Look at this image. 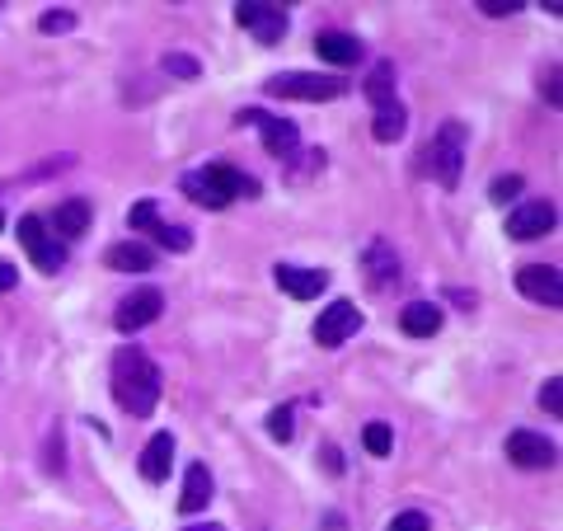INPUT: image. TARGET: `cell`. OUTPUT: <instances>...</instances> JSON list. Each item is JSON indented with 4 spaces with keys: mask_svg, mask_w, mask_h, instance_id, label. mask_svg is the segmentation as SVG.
Wrapping results in <instances>:
<instances>
[{
    "mask_svg": "<svg viewBox=\"0 0 563 531\" xmlns=\"http://www.w3.org/2000/svg\"><path fill=\"white\" fill-rule=\"evenodd\" d=\"M160 386H165V376H160V367L141 348H122L118 358H113V400L132 419H146L160 405Z\"/></svg>",
    "mask_w": 563,
    "mask_h": 531,
    "instance_id": "obj_1",
    "label": "cell"
},
{
    "mask_svg": "<svg viewBox=\"0 0 563 531\" xmlns=\"http://www.w3.org/2000/svg\"><path fill=\"white\" fill-rule=\"evenodd\" d=\"M423 160H427V170L437 174V184L456 188L460 184V170H465V123L446 118V123L437 127V137L427 141Z\"/></svg>",
    "mask_w": 563,
    "mask_h": 531,
    "instance_id": "obj_2",
    "label": "cell"
},
{
    "mask_svg": "<svg viewBox=\"0 0 563 531\" xmlns=\"http://www.w3.org/2000/svg\"><path fill=\"white\" fill-rule=\"evenodd\" d=\"M268 94H277V99H301V104H324V99H343L348 80L315 76V71H282V76L268 80Z\"/></svg>",
    "mask_w": 563,
    "mask_h": 531,
    "instance_id": "obj_3",
    "label": "cell"
},
{
    "mask_svg": "<svg viewBox=\"0 0 563 531\" xmlns=\"http://www.w3.org/2000/svg\"><path fill=\"white\" fill-rule=\"evenodd\" d=\"M235 19H240L263 47L282 43V33H287V10H282V5H268V0H240V5H235Z\"/></svg>",
    "mask_w": 563,
    "mask_h": 531,
    "instance_id": "obj_4",
    "label": "cell"
},
{
    "mask_svg": "<svg viewBox=\"0 0 563 531\" xmlns=\"http://www.w3.org/2000/svg\"><path fill=\"white\" fill-rule=\"evenodd\" d=\"M19 245L29 250V259L43 273H57L66 264V245H57V235H47V221L43 217H19Z\"/></svg>",
    "mask_w": 563,
    "mask_h": 531,
    "instance_id": "obj_5",
    "label": "cell"
},
{
    "mask_svg": "<svg viewBox=\"0 0 563 531\" xmlns=\"http://www.w3.org/2000/svg\"><path fill=\"white\" fill-rule=\"evenodd\" d=\"M160 311H165V292H160V287H137L132 297L118 301L113 325H118L122 334H137V329L155 325V320H160Z\"/></svg>",
    "mask_w": 563,
    "mask_h": 531,
    "instance_id": "obj_6",
    "label": "cell"
},
{
    "mask_svg": "<svg viewBox=\"0 0 563 531\" xmlns=\"http://www.w3.org/2000/svg\"><path fill=\"white\" fill-rule=\"evenodd\" d=\"M235 123H254L263 132V146H268V156L277 160H291V151L301 146V132H296V123H287V118H268L263 109H244Z\"/></svg>",
    "mask_w": 563,
    "mask_h": 531,
    "instance_id": "obj_7",
    "label": "cell"
},
{
    "mask_svg": "<svg viewBox=\"0 0 563 531\" xmlns=\"http://www.w3.org/2000/svg\"><path fill=\"white\" fill-rule=\"evenodd\" d=\"M554 221H559L554 203H549V198H531V203L512 207V217H507V235H512V240H540V235L554 231Z\"/></svg>",
    "mask_w": 563,
    "mask_h": 531,
    "instance_id": "obj_8",
    "label": "cell"
},
{
    "mask_svg": "<svg viewBox=\"0 0 563 531\" xmlns=\"http://www.w3.org/2000/svg\"><path fill=\"white\" fill-rule=\"evenodd\" d=\"M357 329H362V311H357L352 301H334V306L320 311V320H315V344L338 348V344H348Z\"/></svg>",
    "mask_w": 563,
    "mask_h": 531,
    "instance_id": "obj_9",
    "label": "cell"
},
{
    "mask_svg": "<svg viewBox=\"0 0 563 531\" xmlns=\"http://www.w3.org/2000/svg\"><path fill=\"white\" fill-rule=\"evenodd\" d=\"M517 292L526 301H535V306H559L563 301V278H559V268H549V264H526L517 273Z\"/></svg>",
    "mask_w": 563,
    "mask_h": 531,
    "instance_id": "obj_10",
    "label": "cell"
},
{
    "mask_svg": "<svg viewBox=\"0 0 563 531\" xmlns=\"http://www.w3.org/2000/svg\"><path fill=\"white\" fill-rule=\"evenodd\" d=\"M507 461L521 470H545V466H554V442H545L540 433H531V428H517V433L507 438Z\"/></svg>",
    "mask_w": 563,
    "mask_h": 531,
    "instance_id": "obj_11",
    "label": "cell"
},
{
    "mask_svg": "<svg viewBox=\"0 0 563 531\" xmlns=\"http://www.w3.org/2000/svg\"><path fill=\"white\" fill-rule=\"evenodd\" d=\"M273 278H277V287H282L287 297H296V301L320 297L324 287H329V273H320V268H296V264H277Z\"/></svg>",
    "mask_w": 563,
    "mask_h": 531,
    "instance_id": "obj_12",
    "label": "cell"
},
{
    "mask_svg": "<svg viewBox=\"0 0 563 531\" xmlns=\"http://www.w3.org/2000/svg\"><path fill=\"white\" fill-rule=\"evenodd\" d=\"M202 174H207V179H212V184L221 188V198H226V203H235V198H254V193H259V184H254L249 174L230 170L226 160H212V165H207Z\"/></svg>",
    "mask_w": 563,
    "mask_h": 531,
    "instance_id": "obj_13",
    "label": "cell"
},
{
    "mask_svg": "<svg viewBox=\"0 0 563 531\" xmlns=\"http://www.w3.org/2000/svg\"><path fill=\"white\" fill-rule=\"evenodd\" d=\"M399 329L413 334V339L437 334V329H442V306H432V301H409V306L399 311Z\"/></svg>",
    "mask_w": 563,
    "mask_h": 531,
    "instance_id": "obj_14",
    "label": "cell"
},
{
    "mask_svg": "<svg viewBox=\"0 0 563 531\" xmlns=\"http://www.w3.org/2000/svg\"><path fill=\"white\" fill-rule=\"evenodd\" d=\"M315 52H320L324 62H334V66H357L362 62V43L352 38V33H320L315 38Z\"/></svg>",
    "mask_w": 563,
    "mask_h": 531,
    "instance_id": "obj_15",
    "label": "cell"
},
{
    "mask_svg": "<svg viewBox=\"0 0 563 531\" xmlns=\"http://www.w3.org/2000/svg\"><path fill=\"white\" fill-rule=\"evenodd\" d=\"M366 268H371V287H376V292H385V287L399 282V259L385 240H371V245H366Z\"/></svg>",
    "mask_w": 563,
    "mask_h": 531,
    "instance_id": "obj_16",
    "label": "cell"
},
{
    "mask_svg": "<svg viewBox=\"0 0 563 531\" xmlns=\"http://www.w3.org/2000/svg\"><path fill=\"white\" fill-rule=\"evenodd\" d=\"M207 503H212V475H207V466H202V461H193V466H188V475H183L179 508H183V513H202Z\"/></svg>",
    "mask_w": 563,
    "mask_h": 531,
    "instance_id": "obj_17",
    "label": "cell"
},
{
    "mask_svg": "<svg viewBox=\"0 0 563 531\" xmlns=\"http://www.w3.org/2000/svg\"><path fill=\"white\" fill-rule=\"evenodd\" d=\"M90 217H94V212H90V203H85V198H66V203L52 212V231L66 235V240H76V235L90 231Z\"/></svg>",
    "mask_w": 563,
    "mask_h": 531,
    "instance_id": "obj_18",
    "label": "cell"
},
{
    "mask_svg": "<svg viewBox=\"0 0 563 531\" xmlns=\"http://www.w3.org/2000/svg\"><path fill=\"white\" fill-rule=\"evenodd\" d=\"M108 268H118V273H151L155 254L141 245V240H122V245H113V250L104 254Z\"/></svg>",
    "mask_w": 563,
    "mask_h": 531,
    "instance_id": "obj_19",
    "label": "cell"
},
{
    "mask_svg": "<svg viewBox=\"0 0 563 531\" xmlns=\"http://www.w3.org/2000/svg\"><path fill=\"white\" fill-rule=\"evenodd\" d=\"M169 461H174V438H169V433H155V438L146 442V452H141V475H146L151 485H160L169 475Z\"/></svg>",
    "mask_w": 563,
    "mask_h": 531,
    "instance_id": "obj_20",
    "label": "cell"
},
{
    "mask_svg": "<svg viewBox=\"0 0 563 531\" xmlns=\"http://www.w3.org/2000/svg\"><path fill=\"white\" fill-rule=\"evenodd\" d=\"M366 99L376 104V109H385V104H395V62H376L371 66V76H366Z\"/></svg>",
    "mask_w": 563,
    "mask_h": 531,
    "instance_id": "obj_21",
    "label": "cell"
},
{
    "mask_svg": "<svg viewBox=\"0 0 563 531\" xmlns=\"http://www.w3.org/2000/svg\"><path fill=\"white\" fill-rule=\"evenodd\" d=\"M404 127H409V113H404V104H385V109H376V123H371V137L376 141H399L404 137Z\"/></svg>",
    "mask_w": 563,
    "mask_h": 531,
    "instance_id": "obj_22",
    "label": "cell"
},
{
    "mask_svg": "<svg viewBox=\"0 0 563 531\" xmlns=\"http://www.w3.org/2000/svg\"><path fill=\"white\" fill-rule=\"evenodd\" d=\"M183 193H188V198H193V203H202V207H212V212H221V207H226V198H221V188L212 184V179H207V174H183Z\"/></svg>",
    "mask_w": 563,
    "mask_h": 531,
    "instance_id": "obj_23",
    "label": "cell"
},
{
    "mask_svg": "<svg viewBox=\"0 0 563 531\" xmlns=\"http://www.w3.org/2000/svg\"><path fill=\"white\" fill-rule=\"evenodd\" d=\"M362 447H366L371 456H390V447H395V433H390V423H366Z\"/></svg>",
    "mask_w": 563,
    "mask_h": 531,
    "instance_id": "obj_24",
    "label": "cell"
},
{
    "mask_svg": "<svg viewBox=\"0 0 563 531\" xmlns=\"http://www.w3.org/2000/svg\"><path fill=\"white\" fill-rule=\"evenodd\" d=\"M155 240H160V245H165V250H174V254L193 250V235L183 231V226H165V221H160V226H155Z\"/></svg>",
    "mask_w": 563,
    "mask_h": 531,
    "instance_id": "obj_25",
    "label": "cell"
},
{
    "mask_svg": "<svg viewBox=\"0 0 563 531\" xmlns=\"http://www.w3.org/2000/svg\"><path fill=\"white\" fill-rule=\"evenodd\" d=\"M127 226H132V231H155V226H160V212H155L151 198H146V203H137L132 212H127Z\"/></svg>",
    "mask_w": 563,
    "mask_h": 531,
    "instance_id": "obj_26",
    "label": "cell"
},
{
    "mask_svg": "<svg viewBox=\"0 0 563 531\" xmlns=\"http://www.w3.org/2000/svg\"><path fill=\"white\" fill-rule=\"evenodd\" d=\"M165 71H169V76H179V80H198L202 66L193 62V57H183V52H169V57H165Z\"/></svg>",
    "mask_w": 563,
    "mask_h": 531,
    "instance_id": "obj_27",
    "label": "cell"
},
{
    "mask_svg": "<svg viewBox=\"0 0 563 531\" xmlns=\"http://www.w3.org/2000/svg\"><path fill=\"white\" fill-rule=\"evenodd\" d=\"M268 433H273L277 442H291V433H296V423H291V409H287V405L268 414Z\"/></svg>",
    "mask_w": 563,
    "mask_h": 531,
    "instance_id": "obj_28",
    "label": "cell"
},
{
    "mask_svg": "<svg viewBox=\"0 0 563 531\" xmlns=\"http://www.w3.org/2000/svg\"><path fill=\"white\" fill-rule=\"evenodd\" d=\"M517 193H521V174H503V179H493V188H488L493 203H507V198H517Z\"/></svg>",
    "mask_w": 563,
    "mask_h": 531,
    "instance_id": "obj_29",
    "label": "cell"
},
{
    "mask_svg": "<svg viewBox=\"0 0 563 531\" xmlns=\"http://www.w3.org/2000/svg\"><path fill=\"white\" fill-rule=\"evenodd\" d=\"M540 405H545L549 414H563V381H559V376H549V381H545V391H540Z\"/></svg>",
    "mask_w": 563,
    "mask_h": 531,
    "instance_id": "obj_30",
    "label": "cell"
},
{
    "mask_svg": "<svg viewBox=\"0 0 563 531\" xmlns=\"http://www.w3.org/2000/svg\"><path fill=\"white\" fill-rule=\"evenodd\" d=\"M71 24H76V15H71V10H52V15L38 19V29H43V33H66Z\"/></svg>",
    "mask_w": 563,
    "mask_h": 531,
    "instance_id": "obj_31",
    "label": "cell"
},
{
    "mask_svg": "<svg viewBox=\"0 0 563 531\" xmlns=\"http://www.w3.org/2000/svg\"><path fill=\"white\" fill-rule=\"evenodd\" d=\"M385 531H427V517L418 513V508H413V513H399L395 522H390V527Z\"/></svg>",
    "mask_w": 563,
    "mask_h": 531,
    "instance_id": "obj_32",
    "label": "cell"
},
{
    "mask_svg": "<svg viewBox=\"0 0 563 531\" xmlns=\"http://www.w3.org/2000/svg\"><path fill=\"white\" fill-rule=\"evenodd\" d=\"M479 10L493 19H503V15H517L521 10V0H479Z\"/></svg>",
    "mask_w": 563,
    "mask_h": 531,
    "instance_id": "obj_33",
    "label": "cell"
},
{
    "mask_svg": "<svg viewBox=\"0 0 563 531\" xmlns=\"http://www.w3.org/2000/svg\"><path fill=\"white\" fill-rule=\"evenodd\" d=\"M15 282H19V268L15 264H0V292H10Z\"/></svg>",
    "mask_w": 563,
    "mask_h": 531,
    "instance_id": "obj_34",
    "label": "cell"
},
{
    "mask_svg": "<svg viewBox=\"0 0 563 531\" xmlns=\"http://www.w3.org/2000/svg\"><path fill=\"white\" fill-rule=\"evenodd\" d=\"M545 94H549V104H559V66H549V85H545Z\"/></svg>",
    "mask_w": 563,
    "mask_h": 531,
    "instance_id": "obj_35",
    "label": "cell"
},
{
    "mask_svg": "<svg viewBox=\"0 0 563 531\" xmlns=\"http://www.w3.org/2000/svg\"><path fill=\"white\" fill-rule=\"evenodd\" d=\"M188 531H226V527H216V522H207V527H188Z\"/></svg>",
    "mask_w": 563,
    "mask_h": 531,
    "instance_id": "obj_36",
    "label": "cell"
},
{
    "mask_svg": "<svg viewBox=\"0 0 563 531\" xmlns=\"http://www.w3.org/2000/svg\"><path fill=\"white\" fill-rule=\"evenodd\" d=\"M0 226H5V217H0Z\"/></svg>",
    "mask_w": 563,
    "mask_h": 531,
    "instance_id": "obj_37",
    "label": "cell"
}]
</instances>
